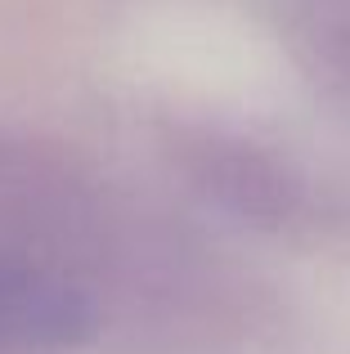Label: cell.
<instances>
[{
  "mask_svg": "<svg viewBox=\"0 0 350 354\" xmlns=\"http://www.w3.org/2000/svg\"><path fill=\"white\" fill-rule=\"evenodd\" d=\"M90 328V305L59 274L0 256V354L77 346Z\"/></svg>",
  "mask_w": 350,
  "mask_h": 354,
  "instance_id": "1",
  "label": "cell"
}]
</instances>
